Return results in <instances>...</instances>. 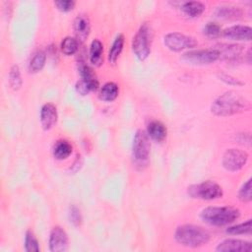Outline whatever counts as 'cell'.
<instances>
[{
    "instance_id": "1",
    "label": "cell",
    "mask_w": 252,
    "mask_h": 252,
    "mask_svg": "<svg viewBox=\"0 0 252 252\" xmlns=\"http://www.w3.org/2000/svg\"><path fill=\"white\" fill-rule=\"evenodd\" d=\"M250 109V102L236 94L235 92H226L220 95L211 106V111L217 116H229Z\"/></svg>"
},
{
    "instance_id": "2",
    "label": "cell",
    "mask_w": 252,
    "mask_h": 252,
    "mask_svg": "<svg viewBox=\"0 0 252 252\" xmlns=\"http://www.w3.org/2000/svg\"><path fill=\"white\" fill-rule=\"evenodd\" d=\"M174 238L182 246L197 248L207 244L211 238V234L202 226L195 224H182L176 228Z\"/></svg>"
},
{
    "instance_id": "3",
    "label": "cell",
    "mask_w": 252,
    "mask_h": 252,
    "mask_svg": "<svg viewBox=\"0 0 252 252\" xmlns=\"http://www.w3.org/2000/svg\"><path fill=\"white\" fill-rule=\"evenodd\" d=\"M240 217L238 209L224 207H207L200 214L201 220L214 226H223L234 222Z\"/></svg>"
},
{
    "instance_id": "4",
    "label": "cell",
    "mask_w": 252,
    "mask_h": 252,
    "mask_svg": "<svg viewBox=\"0 0 252 252\" xmlns=\"http://www.w3.org/2000/svg\"><path fill=\"white\" fill-rule=\"evenodd\" d=\"M153 39V30L151 25L144 23L137 33L133 37L132 49L136 57L140 60H145L151 53V45Z\"/></svg>"
},
{
    "instance_id": "5",
    "label": "cell",
    "mask_w": 252,
    "mask_h": 252,
    "mask_svg": "<svg viewBox=\"0 0 252 252\" xmlns=\"http://www.w3.org/2000/svg\"><path fill=\"white\" fill-rule=\"evenodd\" d=\"M150 139L147 132L138 130L132 144V155L137 165H146L150 156Z\"/></svg>"
},
{
    "instance_id": "6",
    "label": "cell",
    "mask_w": 252,
    "mask_h": 252,
    "mask_svg": "<svg viewBox=\"0 0 252 252\" xmlns=\"http://www.w3.org/2000/svg\"><path fill=\"white\" fill-rule=\"evenodd\" d=\"M188 194L192 198L202 200H215L221 198L223 193L221 187L218 183L212 180H207L188 187Z\"/></svg>"
},
{
    "instance_id": "7",
    "label": "cell",
    "mask_w": 252,
    "mask_h": 252,
    "mask_svg": "<svg viewBox=\"0 0 252 252\" xmlns=\"http://www.w3.org/2000/svg\"><path fill=\"white\" fill-rule=\"evenodd\" d=\"M163 42L168 49L175 52H178L184 49H190L197 45V41L195 40L194 37L185 35L180 32L167 33L163 38Z\"/></svg>"
},
{
    "instance_id": "8",
    "label": "cell",
    "mask_w": 252,
    "mask_h": 252,
    "mask_svg": "<svg viewBox=\"0 0 252 252\" xmlns=\"http://www.w3.org/2000/svg\"><path fill=\"white\" fill-rule=\"evenodd\" d=\"M248 160L246 152L238 149H229L222 156V165L226 170L237 171L241 169Z\"/></svg>"
},
{
    "instance_id": "9",
    "label": "cell",
    "mask_w": 252,
    "mask_h": 252,
    "mask_svg": "<svg viewBox=\"0 0 252 252\" xmlns=\"http://www.w3.org/2000/svg\"><path fill=\"white\" fill-rule=\"evenodd\" d=\"M220 58L217 49H199L191 50L183 54L182 59L190 64L204 65L211 64Z\"/></svg>"
},
{
    "instance_id": "10",
    "label": "cell",
    "mask_w": 252,
    "mask_h": 252,
    "mask_svg": "<svg viewBox=\"0 0 252 252\" xmlns=\"http://www.w3.org/2000/svg\"><path fill=\"white\" fill-rule=\"evenodd\" d=\"M68 249V235L60 226H54L49 234V250L64 252Z\"/></svg>"
},
{
    "instance_id": "11",
    "label": "cell",
    "mask_w": 252,
    "mask_h": 252,
    "mask_svg": "<svg viewBox=\"0 0 252 252\" xmlns=\"http://www.w3.org/2000/svg\"><path fill=\"white\" fill-rule=\"evenodd\" d=\"M216 250L219 252H250L252 244L249 241L228 238L220 242Z\"/></svg>"
},
{
    "instance_id": "12",
    "label": "cell",
    "mask_w": 252,
    "mask_h": 252,
    "mask_svg": "<svg viewBox=\"0 0 252 252\" xmlns=\"http://www.w3.org/2000/svg\"><path fill=\"white\" fill-rule=\"evenodd\" d=\"M224 37L231 40H251L252 36V29L249 26L235 25L225 29L222 32Z\"/></svg>"
},
{
    "instance_id": "13",
    "label": "cell",
    "mask_w": 252,
    "mask_h": 252,
    "mask_svg": "<svg viewBox=\"0 0 252 252\" xmlns=\"http://www.w3.org/2000/svg\"><path fill=\"white\" fill-rule=\"evenodd\" d=\"M57 109L54 104L47 102L40 109V123L44 130H49L57 121Z\"/></svg>"
},
{
    "instance_id": "14",
    "label": "cell",
    "mask_w": 252,
    "mask_h": 252,
    "mask_svg": "<svg viewBox=\"0 0 252 252\" xmlns=\"http://www.w3.org/2000/svg\"><path fill=\"white\" fill-rule=\"evenodd\" d=\"M74 32L78 41H85L89 36L91 24L90 20L86 15H79L74 21Z\"/></svg>"
},
{
    "instance_id": "15",
    "label": "cell",
    "mask_w": 252,
    "mask_h": 252,
    "mask_svg": "<svg viewBox=\"0 0 252 252\" xmlns=\"http://www.w3.org/2000/svg\"><path fill=\"white\" fill-rule=\"evenodd\" d=\"M79 72L81 75V81L85 83V85L89 88L90 92L95 91L98 88L99 84L96 75L90 66L81 64L79 67Z\"/></svg>"
},
{
    "instance_id": "16",
    "label": "cell",
    "mask_w": 252,
    "mask_h": 252,
    "mask_svg": "<svg viewBox=\"0 0 252 252\" xmlns=\"http://www.w3.org/2000/svg\"><path fill=\"white\" fill-rule=\"evenodd\" d=\"M147 134L153 140L158 141V142H161L166 138L167 129L164 126V124H162L160 121L153 120L148 124Z\"/></svg>"
},
{
    "instance_id": "17",
    "label": "cell",
    "mask_w": 252,
    "mask_h": 252,
    "mask_svg": "<svg viewBox=\"0 0 252 252\" xmlns=\"http://www.w3.org/2000/svg\"><path fill=\"white\" fill-rule=\"evenodd\" d=\"M215 49L219 52L220 57L229 61L236 60L242 52V46L238 44H221L220 47Z\"/></svg>"
},
{
    "instance_id": "18",
    "label": "cell",
    "mask_w": 252,
    "mask_h": 252,
    "mask_svg": "<svg viewBox=\"0 0 252 252\" xmlns=\"http://www.w3.org/2000/svg\"><path fill=\"white\" fill-rule=\"evenodd\" d=\"M103 45L100 40L94 39L90 46V61L94 66H100L102 63Z\"/></svg>"
},
{
    "instance_id": "19",
    "label": "cell",
    "mask_w": 252,
    "mask_h": 252,
    "mask_svg": "<svg viewBox=\"0 0 252 252\" xmlns=\"http://www.w3.org/2000/svg\"><path fill=\"white\" fill-rule=\"evenodd\" d=\"M72 145L66 140H59L53 147V156L57 159H65L72 154Z\"/></svg>"
},
{
    "instance_id": "20",
    "label": "cell",
    "mask_w": 252,
    "mask_h": 252,
    "mask_svg": "<svg viewBox=\"0 0 252 252\" xmlns=\"http://www.w3.org/2000/svg\"><path fill=\"white\" fill-rule=\"evenodd\" d=\"M118 86L115 83L108 82L101 87L99 92V98L103 101H112L118 96Z\"/></svg>"
},
{
    "instance_id": "21",
    "label": "cell",
    "mask_w": 252,
    "mask_h": 252,
    "mask_svg": "<svg viewBox=\"0 0 252 252\" xmlns=\"http://www.w3.org/2000/svg\"><path fill=\"white\" fill-rule=\"evenodd\" d=\"M124 41H125L124 35L121 34V33L118 34L115 37V39L113 40L112 45L109 49V52H108V61H109V63L114 64L117 61V59H118V57H119V55H120V53L123 49Z\"/></svg>"
},
{
    "instance_id": "22",
    "label": "cell",
    "mask_w": 252,
    "mask_h": 252,
    "mask_svg": "<svg viewBox=\"0 0 252 252\" xmlns=\"http://www.w3.org/2000/svg\"><path fill=\"white\" fill-rule=\"evenodd\" d=\"M181 9L187 16L191 18H196L204 12L205 5L199 1H189L183 3Z\"/></svg>"
},
{
    "instance_id": "23",
    "label": "cell",
    "mask_w": 252,
    "mask_h": 252,
    "mask_svg": "<svg viewBox=\"0 0 252 252\" xmlns=\"http://www.w3.org/2000/svg\"><path fill=\"white\" fill-rule=\"evenodd\" d=\"M46 61V54L42 50H37L33 56L32 57L30 63H29V70L32 73H36L40 71Z\"/></svg>"
},
{
    "instance_id": "24",
    "label": "cell",
    "mask_w": 252,
    "mask_h": 252,
    "mask_svg": "<svg viewBox=\"0 0 252 252\" xmlns=\"http://www.w3.org/2000/svg\"><path fill=\"white\" fill-rule=\"evenodd\" d=\"M217 16L223 19H237L240 18L242 15V12L237 7H231V6H222L219 7L216 12Z\"/></svg>"
},
{
    "instance_id": "25",
    "label": "cell",
    "mask_w": 252,
    "mask_h": 252,
    "mask_svg": "<svg viewBox=\"0 0 252 252\" xmlns=\"http://www.w3.org/2000/svg\"><path fill=\"white\" fill-rule=\"evenodd\" d=\"M78 47H79V41L77 40L76 37H72V36H66L60 45L61 51L65 54V55H73L78 51Z\"/></svg>"
},
{
    "instance_id": "26",
    "label": "cell",
    "mask_w": 252,
    "mask_h": 252,
    "mask_svg": "<svg viewBox=\"0 0 252 252\" xmlns=\"http://www.w3.org/2000/svg\"><path fill=\"white\" fill-rule=\"evenodd\" d=\"M25 250L28 252H38L40 250L39 243L34 233L32 230H28L25 235Z\"/></svg>"
},
{
    "instance_id": "27",
    "label": "cell",
    "mask_w": 252,
    "mask_h": 252,
    "mask_svg": "<svg viewBox=\"0 0 252 252\" xmlns=\"http://www.w3.org/2000/svg\"><path fill=\"white\" fill-rule=\"evenodd\" d=\"M226 233L236 235V234H249L251 232V220H246L245 222H241L226 228Z\"/></svg>"
},
{
    "instance_id": "28",
    "label": "cell",
    "mask_w": 252,
    "mask_h": 252,
    "mask_svg": "<svg viewBox=\"0 0 252 252\" xmlns=\"http://www.w3.org/2000/svg\"><path fill=\"white\" fill-rule=\"evenodd\" d=\"M9 83L13 90H18L22 86V78L20 69L17 65H13L9 72Z\"/></svg>"
},
{
    "instance_id": "29",
    "label": "cell",
    "mask_w": 252,
    "mask_h": 252,
    "mask_svg": "<svg viewBox=\"0 0 252 252\" xmlns=\"http://www.w3.org/2000/svg\"><path fill=\"white\" fill-rule=\"evenodd\" d=\"M204 33L211 37V38H216L219 37L221 33V29L220 26L218 25L217 23L214 22H210L208 23L205 27H204Z\"/></svg>"
},
{
    "instance_id": "30",
    "label": "cell",
    "mask_w": 252,
    "mask_h": 252,
    "mask_svg": "<svg viewBox=\"0 0 252 252\" xmlns=\"http://www.w3.org/2000/svg\"><path fill=\"white\" fill-rule=\"evenodd\" d=\"M239 199L243 202H250L252 199V193H251V179H248L240 188L238 192Z\"/></svg>"
},
{
    "instance_id": "31",
    "label": "cell",
    "mask_w": 252,
    "mask_h": 252,
    "mask_svg": "<svg viewBox=\"0 0 252 252\" xmlns=\"http://www.w3.org/2000/svg\"><path fill=\"white\" fill-rule=\"evenodd\" d=\"M75 4L76 3L73 0H59V1L54 2V5L57 7V9L60 11H63V12L71 11L74 8Z\"/></svg>"
},
{
    "instance_id": "32",
    "label": "cell",
    "mask_w": 252,
    "mask_h": 252,
    "mask_svg": "<svg viewBox=\"0 0 252 252\" xmlns=\"http://www.w3.org/2000/svg\"><path fill=\"white\" fill-rule=\"evenodd\" d=\"M69 219H70V221L74 224V225H79L81 223V213H80V210L75 207V206H72L70 208V211H69Z\"/></svg>"
},
{
    "instance_id": "33",
    "label": "cell",
    "mask_w": 252,
    "mask_h": 252,
    "mask_svg": "<svg viewBox=\"0 0 252 252\" xmlns=\"http://www.w3.org/2000/svg\"><path fill=\"white\" fill-rule=\"evenodd\" d=\"M220 79H221L222 81H224L225 83H227V84H229V85H242V83H241L238 79H236V78H234V77H231L230 75L220 74Z\"/></svg>"
},
{
    "instance_id": "34",
    "label": "cell",
    "mask_w": 252,
    "mask_h": 252,
    "mask_svg": "<svg viewBox=\"0 0 252 252\" xmlns=\"http://www.w3.org/2000/svg\"><path fill=\"white\" fill-rule=\"evenodd\" d=\"M76 90H77V92L80 94H82V95H86V94H88L89 93H90V90H89V88L85 85V83L83 82V81H79L78 83H77V85H76Z\"/></svg>"
}]
</instances>
